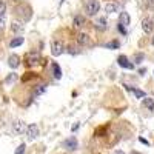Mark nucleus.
Masks as SVG:
<instances>
[{
    "mask_svg": "<svg viewBox=\"0 0 154 154\" xmlns=\"http://www.w3.org/2000/svg\"><path fill=\"white\" fill-rule=\"evenodd\" d=\"M60 2H62V3H63V2H65V0H60Z\"/></svg>",
    "mask_w": 154,
    "mask_h": 154,
    "instance_id": "nucleus-36",
    "label": "nucleus"
},
{
    "mask_svg": "<svg viewBox=\"0 0 154 154\" xmlns=\"http://www.w3.org/2000/svg\"><path fill=\"white\" fill-rule=\"evenodd\" d=\"M38 62H40V54H38L37 51H29V53L25 56V63H26V66H34Z\"/></svg>",
    "mask_w": 154,
    "mask_h": 154,
    "instance_id": "nucleus-3",
    "label": "nucleus"
},
{
    "mask_svg": "<svg viewBox=\"0 0 154 154\" xmlns=\"http://www.w3.org/2000/svg\"><path fill=\"white\" fill-rule=\"evenodd\" d=\"M152 45H154V35H152Z\"/></svg>",
    "mask_w": 154,
    "mask_h": 154,
    "instance_id": "nucleus-35",
    "label": "nucleus"
},
{
    "mask_svg": "<svg viewBox=\"0 0 154 154\" xmlns=\"http://www.w3.org/2000/svg\"><path fill=\"white\" fill-rule=\"evenodd\" d=\"M26 125H25V122L22 120H16L14 123H12V130H14L16 134H23V133H26Z\"/></svg>",
    "mask_w": 154,
    "mask_h": 154,
    "instance_id": "nucleus-7",
    "label": "nucleus"
},
{
    "mask_svg": "<svg viewBox=\"0 0 154 154\" xmlns=\"http://www.w3.org/2000/svg\"><path fill=\"white\" fill-rule=\"evenodd\" d=\"M149 3H151V5L154 6V0H149Z\"/></svg>",
    "mask_w": 154,
    "mask_h": 154,
    "instance_id": "nucleus-33",
    "label": "nucleus"
},
{
    "mask_svg": "<svg viewBox=\"0 0 154 154\" xmlns=\"http://www.w3.org/2000/svg\"><path fill=\"white\" fill-rule=\"evenodd\" d=\"M142 29H143L145 34H151V32L154 31V22H152L151 19H143V22H142Z\"/></svg>",
    "mask_w": 154,
    "mask_h": 154,
    "instance_id": "nucleus-9",
    "label": "nucleus"
},
{
    "mask_svg": "<svg viewBox=\"0 0 154 154\" xmlns=\"http://www.w3.org/2000/svg\"><path fill=\"white\" fill-rule=\"evenodd\" d=\"M139 140H140V142H142V143H145V145H148V140H145V139H143V137H140V139H139Z\"/></svg>",
    "mask_w": 154,
    "mask_h": 154,
    "instance_id": "nucleus-31",
    "label": "nucleus"
},
{
    "mask_svg": "<svg viewBox=\"0 0 154 154\" xmlns=\"http://www.w3.org/2000/svg\"><path fill=\"white\" fill-rule=\"evenodd\" d=\"M131 154H140V152H137V151H133V152H131Z\"/></svg>",
    "mask_w": 154,
    "mask_h": 154,
    "instance_id": "nucleus-34",
    "label": "nucleus"
},
{
    "mask_svg": "<svg viewBox=\"0 0 154 154\" xmlns=\"http://www.w3.org/2000/svg\"><path fill=\"white\" fill-rule=\"evenodd\" d=\"M3 26H5V19H3V17H0V31L3 29Z\"/></svg>",
    "mask_w": 154,
    "mask_h": 154,
    "instance_id": "nucleus-29",
    "label": "nucleus"
},
{
    "mask_svg": "<svg viewBox=\"0 0 154 154\" xmlns=\"http://www.w3.org/2000/svg\"><path fill=\"white\" fill-rule=\"evenodd\" d=\"M65 46H63V43L60 40H53V43H51V53H53V56L59 57L62 56L63 53H65Z\"/></svg>",
    "mask_w": 154,
    "mask_h": 154,
    "instance_id": "nucleus-4",
    "label": "nucleus"
},
{
    "mask_svg": "<svg viewBox=\"0 0 154 154\" xmlns=\"http://www.w3.org/2000/svg\"><path fill=\"white\" fill-rule=\"evenodd\" d=\"M63 148L68 149V151H75L77 148H79V142H77V139L74 136H71L66 140H63Z\"/></svg>",
    "mask_w": 154,
    "mask_h": 154,
    "instance_id": "nucleus-5",
    "label": "nucleus"
},
{
    "mask_svg": "<svg viewBox=\"0 0 154 154\" xmlns=\"http://www.w3.org/2000/svg\"><path fill=\"white\" fill-rule=\"evenodd\" d=\"M72 25H74V28H83L85 25H86V20L82 14H77L74 19H72Z\"/></svg>",
    "mask_w": 154,
    "mask_h": 154,
    "instance_id": "nucleus-11",
    "label": "nucleus"
},
{
    "mask_svg": "<svg viewBox=\"0 0 154 154\" xmlns=\"http://www.w3.org/2000/svg\"><path fill=\"white\" fill-rule=\"evenodd\" d=\"M51 69H53V75H54V79H62V68L57 62H54L53 65H51Z\"/></svg>",
    "mask_w": 154,
    "mask_h": 154,
    "instance_id": "nucleus-12",
    "label": "nucleus"
},
{
    "mask_svg": "<svg viewBox=\"0 0 154 154\" xmlns=\"http://www.w3.org/2000/svg\"><path fill=\"white\" fill-rule=\"evenodd\" d=\"M66 51H68L69 54H74V56H75V54H79L82 49H80L79 46H75V45H69V46L66 48Z\"/></svg>",
    "mask_w": 154,
    "mask_h": 154,
    "instance_id": "nucleus-22",
    "label": "nucleus"
},
{
    "mask_svg": "<svg viewBox=\"0 0 154 154\" xmlns=\"http://www.w3.org/2000/svg\"><path fill=\"white\" fill-rule=\"evenodd\" d=\"M143 106H145L146 109H149V111L154 112V99H151V97H145V99H143Z\"/></svg>",
    "mask_w": 154,
    "mask_h": 154,
    "instance_id": "nucleus-17",
    "label": "nucleus"
},
{
    "mask_svg": "<svg viewBox=\"0 0 154 154\" xmlns=\"http://www.w3.org/2000/svg\"><path fill=\"white\" fill-rule=\"evenodd\" d=\"M119 25H122V26H128V25H130V14H128V12H120V16H119Z\"/></svg>",
    "mask_w": 154,
    "mask_h": 154,
    "instance_id": "nucleus-14",
    "label": "nucleus"
},
{
    "mask_svg": "<svg viewBox=\"0 0 154 154\" xmlns=\"http://www.w3.org/2000/svg\"><path fill=\"white\" fill-rule=\"evenodd\" d=\"M125 86H126V89H128V91L134 93L137 99H145V97H146V94H145L143 91H140V89H137V88H133V86H128V85H125Z\"/></svg>",
    "mask_w": 154,
    "mask_h": 154,
    "instance_id": "nucleus-16",
    "label": "nucleus"
},
{
    "mask_svg": "<svg viewBox=\"0 0 154 154\" xmlns=\"http://www.w3.org/2000/svg\"><path fill=\"white\" fill-rule=\"evenodd\" d=\"M8 65L11 66V68H17L19 65H20V57L19 56H16V54H12V56H9V59H8Z\"/></svg>",
    "mask_w": 154,
    "mask_h": 154,
    "instance_id": "nucleus-15",
    "label": "nucleus"
},
{
    "mask_svg": "<svg viewBox=\"0 0 154 154\" xmlns=\"http://www.w3.org/2000/svg\"><path fill=\"white\" fill-rule=\"evenodd\" d=\"M117 63H119V66H122L125 69H133L134 68V63H131L126 56H119L117 57Z\"/></svg>",
    "mask_w": 154,
    "mask_h": 154,
    "instance_id": "nucleus-6",
    "label": "nucleus"
},
{
    "mask_svg": "<svg viewBox=\"0 0 154 154\" xmlns=\"http://www.w3.org/2000/svg\"><path fill=\"white\" fill-rule=\"evenodd\" d=\"M5 11H6V3L3 2V0H0V17L5 16Z\"/></svg>",
    "mask_w": 154,
    "mask_h": 154,
    "instance_id": "nucleus-24",
    "label": "nucleus"
},
{
    "mask_svg": "<svg viewBox=\"0 0 154 154\" xmlns=\"http://www.w3.org/2000/svg\"><path fill=\"white\" fill-rule=\"evenodd\" d=\"M105 46H106V49H119L120 42H119V40H111V42H108Z\"/></svg>",
    "mask_w": 154,
    "mask_h": 154,
    "instance_id": "nucleus-21",
    "label": "nucleus"
},
{
    "mask_svg": "<svg viewBox=\"0 0 154 154\" xmlns=\"http://www.w3.org/2000/svg\"><path fill=\"white\" fill-rule=\"evenodd\" d=\"M99 28H100V29H105V28H108V25H106V19H105V17L99 19Z\"/></svg>",
    "mask_w": 154,
    "mask_h": 154,
    "instance_id": "nucleus-23",
    "label": "nucleus"
},
{
    "mask_svg": "<svg viewBox=\"0 0 154 154\" xmlns=\"http://www.w3.org/2000/svg\"><path fill=\"white\" fill-rule=\"evenodd\" d=\"M117 31H119L120 34L126 35V28H125V26H122V25H119V23H117Z\"/></svg>",
    "mask_w": 154,
    "mask_h": 154,
    "instance_id": "nucleus-28",
    "label": "nucleus"
},
{
    "mask_svg": "<svg viewBox=\"0 0 154 154\" xmlns=\"http://www.w3.org/2000/svg\"><path fill=\"white\" fill-rule=\"evenodd\" d=\"M114 154H125L123 151H120V149H117V151H114Z\"/></svg>",
    "mask_w": 154,
    "mask_h": 154,
    "instance_id": "nucleus-32",
    "label": "nucleus"
},
{
    "mask_svg": "<svg viewBox=\"0 0 154 154\" xmlns=\"http://www.w3.org/2000/svg\"><path fill=\"white\" fill-rule=\"evenodd\" d=\"M23 42H25L23 37H14V38L9 42V46H11V48H16V46H20Z\"/></svg>",
    "mask_w": 154,
    "mask_h": 154,
    "instance_id": "nucleus-19",
    "label": "nucleus"
},
{
    "mask_svg": "<svg viewBox=\"0 0 154 154\" xmlns=\"http://www.w3.org/2000/svg\"><path fill=\"white\" fill-rule=\"evenodd\" d=\"M25 148H26V145H25V143H20V145L17 146V149H16L14 154H23V152H25Z\"/></svg>",
    "mask_w": 154,
    "mask_h": 154,
    "instance_id": "nucleus-25",
    "label": "nucleus"
},
{
    "mask_svg": "<svg viewBox=\"0 0 154 154\" xmlns=\"http://www.w3.org/2000/svg\"><path fill=\"white\" fill-rule=\"evenodd\" d=\"M119 11V5L117 3H106L105 5V12L111 14V12H117Z\"/></svg>",
    "mask_w": 154,
    "mask_h": 154,
    "instance_id": "nucleus-18",
    "label": "nucleus"
},
{
    "mask_svg": "<svg viewBox=\"0 0 154 154\" xmlns=\"http://www.w3.org/2000/svg\"><path fill=\"white\" fill-rule=\"evenodd\" d=\"M77 43L82 45V46L89 45V43H91V38H89V35L85 34V32H79V34H77Z\"/></svg>",
    "mask_w": 154,
    "mask_h": 154,
    "instance_id": "nucleus-10",
    "label": "nucleus"
},
{
    "mask_svg": "<svg viewBox=\"0 0 154 154\" xmlns=\"http://www.w3.org/2000/svg\"><path fill=\"white\" fill-rule=\"evenodd\" d=\"M37 136H38V126H37L35 123H31V125L26 128V137H28L29 140H34Z\"/></svg>",
    "mask_w": 154,
    "mask_h": 154,
    "instance_id": "nucleus-8",
    "label": "nucleus"
},
{
    "mask_svg": "<svg viewBox=\"0 0 154 154\" xmlns=\"http://www.w3.org/2000/svg\"><path fill=\"white\" fill-rule=\"evenodd\" d=\"M46 91V85L45 83H38L34 86V91H32V97H37V96H42L43 93Z\"/></svg>",
    "mask_w": 154,
    "mask_h": 154,
    "instance_id": "nucleus-13",
    "label": "nucleus"
},
{
    "mask_svg": "<svg viewBox=\"0 0 154 154\" xmlns=\"http://www.w3.org/2000/svg\"><path fill=\"white\" fill-rule=\"evenodd\" d=\"M16 79H17V74H16V72H12V74H11L9 77H6V83H11V82H14Z\"/></svg>",
    "mask_w": 154,
    "mask_h": 154,
    "instance_id": "nucleus-27",
    "label": "nucleus"
},
{
    "mask_svg": "<svg viewBox=\"0 0 154 154\" xmlns=\"http://www.w3.org/2000/svg\"><path fill=\"white\" fill-rule=\"evenodd\" d=\"M14 12H16V16L20 17L23 22H28V20L32 17V9H31L28 5H25V3L20 5V6H16Z\"/></svg>",
    "mask_w": 154,
    "mask_h": 154,
    "instance_id": "nucleus-1",
    "label": "nucleus"
},
{
    "mask_svg": "<svg viewBox=\"0 0 154 154\" xmlns=\"http://www.w3.org/2000/svg\"><path fill=\"white\" fill-rule=\"evenodd\" d=\"M134 59H136V63H142V62H143V59H145V56H143L142 53H137Z\"/></svg>",
    "mask_w": 154,
    "mask_h": 154,
    "instance_id": "nucleus-26",
    "label": "nucleus"
},
{
    "mask_svg": "<svg viewBox=\"0 0 154 154\" xmlns=\"http://www.w3.org/2000/svg\"><path fill=\"white\" fill-rule=\"evenodd\" d=\"M100 11V2L99 0H86L85 2V12L88 16H96Z\"/></svg>",
    "mask_w": 154,
    "mask_h": 154,
    "instance_id": "nucleus-2",
    "label": "nucleus"
},
{
    "mask_svg": "<svg viewBox=\"0 0 154 154\" xmlns=\"http://www.w3.org/2000/svg\"><path fill=\"white\" fill-rule=\"evenodd\" d=\"M11 29L14 31V32H22V31H23V25H22L20 22H12Z\"/></svg>",
    "mask_w": 154,
    "mask_h": 154,
    "instance_id": "nucleus-20",
    "label": "nucleus"
},
{
    "mask_svg": "<svg viewBox=\"0 0 154 154\" xmlns=\"http://www.w3.org/2000/svg\"><path fill=\"white\" fill-rule=\"evenodd\" d=\"M145 72H146V68H142V69H139V74H140V75H145Z\"/></svg>",
    "mask_w": 154,
    "mask_h": 154,
    "instance_id": "nucleus-30",
    "label": "nucleus"
}]
</instances>
